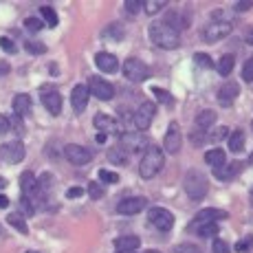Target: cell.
Returning a JSON list of instances; mask_svg holds the SVG:
<instances>
[{
	"instance_id": "obj_13",
	"label": "cell",
	"mask_w": 253,
	"mask_h": 253,
	"mask_svg": "<svg viewBox=\"0 0 253 253\" xmlns=\"http://www.w3.org/2000/svg\"><path fill=\"white\" fill-rule=\"evenodd\" d=\"M64 154H66V159H69L73 165H86V163H90V159H92L90 150L84 148V145H77V143H69V145H66Z\"/></svg>"
},
{
	"instance_id": "obj_49",
	"label": "cell",
	"mask_w": 253,
	"mask_h": 253,
	"mask_svg": "<svg viewBox=\"0 0 253 253\" xmlns=\"http://www.w3.org/2000/svg\"><path fill=\"white\" fill-rule=\"evenodd\" d=\"M82 194H84V192H82L80 187H71V189H69V194H66V196H69V198H80Z\"/></svg>"
},
{
	"instance_id": "obj_57",
	"label": "cell",
	"mask_w": 253,
	"mask_h": 253,
	"mask_svg": "<svg viewBox=\"0 0 253 253\" xmlns=\"http://www.w3.org/2000/svg\"><path fill=\"white\" fill-rule=\"evenodd\" d=\"M251 165H253V154H251Z\"/></svg>"
},
{
	"instance_id": "obj_37",
	"label": "cell",
	"mask_w": 253,
	"mask_h": 253,
	"mask_svg": "<svg viewBox=\"0 0 253 253\" xmlns=\"http://www.w3.org/2000/svg\"><path fill=\"white\" fill-rule=\"evenodd\" d=\"M194 60H196V64L203 66V69H211V66H213L211 57L205 55V53H196V55H194Z\"/></svg>"
},
{
	"instance_id": "obj_19",
	"label": "cell",
	"mask_w": 253,
	"mask_h": 253,
	"mask_svg": "<svg viewBox=\"0 0 253 253\" xmlns=\"http://www.w3.org/2000/svg\"><path fill=\"white\" fill-rule=\"evenodd\" d=\"M115 247H117V253L126 251V253H134L141 247V240L137 236H119L115 240Z\"/></svg>"
},
{
	"instance_id": "obj_2",
	"label": "cell",
	"mask_w": 253,
	"mask_h": 253,
	"mask_svg": "<svg viewBox=\"0 0 253 253\" xmlns=\"http://www.w3.org/2000/svg\"><path fill=\"white\" fill-rule=\"evenodd\" d=\"M163 165H165L163 150L157 148V145H148V150L143 152V159H141V163H139L141 178H145V181L154 178L163 169Z\"/></svg>"
},
{
	"instance_id": "obj_56",
	"label": "cell",
	"mask_w": 253,
	"mask_h": 253,
	"mask_svg": "<svg viewBox=\"0 0 253 253\" xmlns=\"http://www.w3.org/2000/svg\"><path fill=\"white\" fill-rule=\"evenodd\" d=\"M251 205H253V194H251Z\"/></svg>"
},
{
	"instance_id": "obj_27",
	"label": "cell",
	"mask_w": 253,
	"mask_h": 253,
	"mask_svg": "<svg viewBox=\"0 0 253 253\" xmlns=\"http://www.w3.org/2000/svg\"><path fill=\"white\" fill-rule=\"evenodd\" d=\"M205 161L209 165H213V168H218V165H222L227 161V157H225V152H222L220 148H213V150H209V152L205 154Z\"/></svg>"
},
{
	"instance_id": "obj_31",
	"label": "cell",
	"mask_w": 253,
	"mask_h": 253,
	"mask_svg": "<svg viewBox=\"0 0 253 253\" xmlns=\"http://www.w3.org/2000/svg\"><path fill=\"white\" fill-rule=\"evenodd\" d=\"M231 71H233V55H222L220 60H218V73H220L222 77H227Z\"/></svg>"
},
{
	"instance_id": "obj_4",
	"label": "cell",
	"mask_w": 253,
	"mask_h": 253,
	"mask_svg": "<svg viewBox=\"0 0 253 253\" xmlns=\"http://www.w3.org/2000/svg\"><path fill=\"white\" fill-rule=\"evenodd\" d=\"M231 29H233V24L229 20H211L203 27L201 38L205 42H218V40H222V38L229 36Z\"/></svg>"
},
{
	"instance_id": "obj_41",
	"label": "cell",
	"mask_w": 253,
	"mask_h": 253,
	"mask_svg": "<svg viewBox=\"0 0 253 253\" xmlns=\"http://www.w3.org/2000/svg\"><path fill=\"white\" fill-rule=\"evenodd\" d=\"M213 253H231V249H229V245H227L225 240L216 238V240H213Z\"/></svg>"
},
{
	"instance_id": "obj_11",
	"label": "cell",
	"mask_w": 253,
	"mask_h": 253,
	"mask_svg": "<svg viewBox=\"0 0 253 253\" xmlns=\"http://www.w3.org/2000/svg\"><path fill=\"white\" fill-rule=\"evenodd\" d=\"M40 97H42V104L46 106V110L51 115H60L62 113V95L53 88V86H42Z\"/></svg>"
},
{
	"instance_id": "obj_50",
	"label": "cell",
	"mask_w": 253,
	"mask_h": 253,
	"mask_svg": "<svg viewBox=\"0 0 253 253\" xmlns=\"http://www.w3.org/2000/svg\"><path fill=\"white\" fill-rule=\"evenodd\" d=\"M253 2H238L236 4V11H247V9H251Z\"/></svg>"
},
{
	"instance_id": "obj_23",
	"label": "cell",
	"mask_w": 253,
	"mask_h": 253,
	"mask_svg": "<svg viewBox=\"0 0 253 253\" xmlns=\"http://www.w3.org/2000/svg\"><path fill=\"white\" fill-rule=\"evenodd\" d=\"M13 110H16L18 117H27L29 113H31V97L24 95V92L16 95L13 97Z\"/></svg>"
},
{
	"instance_id": "obj_8",
	"label": "cell",
	"mask_w": 253,
	"mask_h": 253,
	"mask_svg": "<svg viewBox=\"0 0 253 253\" xmlns=\"http://www.w3.org/2000/svg\"><path fill=\"white\" fill-rule=\"evenodd\" d=\"M225 216L227 213L220 211V209H203V211H198L196 218L189 222L187 229L196 233L198 229H203V227H207V225H216V220H220V218H225Z\"/></svg>"
},
{
	"instance_id": "obj_28",
	"label": "cell",
	"mask_w": 253,
	"mask_h": 253,
	"mask_svg": "<svg viewBox=\"0 0 253 253\" xmlns=\"http://www.w3.org/2000/svg\"><path fill=\"white\" fill-rule=\"evenodd\" d=\"M108 159L113 163H117V165H126V161H128V152H126L121 145H117V148H113L108 152Z\"/></svg>"
},
{
	"instance_id": "obj_10",
	"label": "cell",
	"mask_w": 253,
	"mask_h": 253,
	"mask_svg": "<svg viewBox=\"0 0 253 253\" xmlns=\"http://www.w3.org/2000/svg\"><path fill=\"white\" fill-rule=\"evenodd\" d=\"M119 145L126 152H139V150H148V139L141 132H124L119 137Z\"/></svg>"
},
{
	"instance_id": "obj_46",
	"label": "cell",
	"mask_w": 253,
	"mask_h": 253,
	"mask_svg": "<svg viewBox=\"0 0 253 253\" xmlns=\"http://www.w3.org/2000/svg\"><path fill=\"white\" fill-rule=\"evenodd\" d=\"M174 253H201V249L194 245H178L176 249H174Z\"/></svg>"
},
{
	"instance_id": "obj_6",
	"label": "cell",
	"mask_w": 253,
	"mask_h": 253,
	"mask_svg": "<svg viewBox=\"0 0 253 253\" xmlns=\"http://www.w3.org/2000/svg\"><path fill=\"white\" fill-rule=\"evenodd\" d=\"M124 75L130 82H145L150 77V69L145 62L137 60V57H130L124 62Z\"/></svg>"
},
{
	"instance_id": "obj_40",
	"label": "cell",
	"mask_w": 253,
	"mask_h": 253,
	"mask_svg": "<svg viewBox=\"0 0 253 253\" xmlns=\"http://www.w3.org/2000/svg\"><path fill=\"white\" fill-rule=\"evenodd\" d=\"M88 194H90V198L99 201V198L104 196V187H101L99 183H90V185H88Z\"/></svg>"
},
{
	"instance_id": "obj_39",
	"label": "cell",
	"mask_w": 253,
	"mask_h": 253,
	"mask_svg": "<svg viewBox=\"0 0 253 253\" xmlns=\"http://www.w3.org/2000/svg\"><path fill=\"white\" fill-rule=\"evenodd\" d=\"M42 24H44V22H42L40 18H33V16L24 20V27H27L29 31H40V29H42Z\"/></svg>"
},
{
	"instance_id": "obj_25",
	"label": "cell",
	"mask_w": 253,
	"mask_h": 253,
	"mask_svg": "<svg viewBox=\"0 0 253 253\" xmlns=\"http://www.w3.org/2000/svg\"><path fill=\"white\" fill-rule=\"evenodd\" d=\"M95 128H99V130H101V134L113 132V130L117 128V121H115L110 115L99 113V115H95Z\"/></svg>"
},
{
	"instance_id": "obj_20",
	"label": "cell",
	"mask_w": 253,
	"mask_h": 253,
	"mask_svg": "<svg viewBox=\"0 0 253 253\" xmlns=\"http://www.w3.org/2000/svg\"><path fill=\"white\" fill-rule=\"evenodd\" d=\"M238 84L236 82H229V84H225L220 90H218V101H220L222 106H231L233 104V99L238 97Z\"/></svg>"
},
{
	"instance_id": "obj_29",
	"label": "cell",
	"mask_w": 253,
	"mask_h": 253,
	"mask_svg": "<svg viewBox=\"0 0 253 253\" xmlns=\"http://www.w3.org/2000/svg\"><path fill=\"white\" fill-rule=\"evenodd\" d=\"M7 222H9L11 227H16V229L20 231V233H27V231H29V227H27V222H24V216H22V213H9V216H7Z\"/></svg>"
},
{
	"instance_id": "obj_43",
	"label": "cell",
	"mask_w": 253,
	"mask_h": 253,
	"mask_svg": "<svg viewBox=\"0 0 253 253\" xmlns=\"http://www.w3.org/2000/svg\"><path fill=\"white\" fill-rule=\"evenodd\" d=\"M141 7H143V4H141L139 0H128V2H126V11L132 13V16H134V13H139V11H141Z\"/></svg>"
},
{
	"instance_id": "obj_26",
	"label": "cell",
	"mask_w": 253,
	"mask_h": 253,
	"mask_svg": "<svg viewBox=\"0 0 253 253\" xmlns=\"http://www.w3.org/2000/svg\"><path fill=\"white\" fill-rule=\"evenodd\" d=\"M229 150L233 154H240L245 150V134H242V130H233L229 134Z\"/></svg>"
},
{
	"instance_id": "obj_30",
	"label": "cell",
	"mask_w": 253,
	"mask_h": 253,
	"mask_svg": "<svg viewBox=\"0 0 253 253\" xmlns=\"http://www.w3.org/2000/svg\"><path fill=\"white\" fill-rule=\"evenodd\" d=\"M40 20L44 22V24H48V27H57V13H55V9L53 7H42L40 9Z\"/></svg>"
},
{
	"instance_id": "obj_15",
	"label": "cell",
	"mask_w": 253,
	"mask_h": 253,
	"mask_svg": "<svg viewBox=\"0 0 253 253\" xmlns=\"http://www.w3.org/2000/svg\"><path fill=\"white\" fill-rule=\"evenodd\" d=\"M88 86L84 84H77L75 88L71 92V104H73V110H75V115H82L86 110V106H88Z\"/></svg>"
},
{
	"instance_id": "obj_16",
	"label": "cell",
	"mask_w": 253,
	"mask_h": 253,
	"mask_svg": "<svg viewBox=\"0 0 253 253\" xmlns=\"http://www.w3.org/2000/svg\"><path fill=\"white\" fill-rule=\"evenodd\" d=\"M163 148L165 152L169 154H176L178 150H181V128H178V124H169L168 132H165V139H163Z\"/></svg>"
},
{
	"instance_id": "obj_48",
	"label": "cell",
	"mask_w": 253,
	"mask_h": 253,
	"mask_svg": "<svg viewBox=\"0 0 253 253\" xmlns=\"http://www.w3.org/2000/svg\"><path fill=\"white\" fill-rule=\"evenodd\" d=\"M227 137H229V130H227V128H218L216 132L211 134V141H220V139H227Z\"/></svg>"
},
{
	"instance_id": "obj_9",
	"label": "cell",
	"mask_w": 253,
	"mask_h": 253,
	"mask_svg": "<svg viewBox=\"0 0 253 253\" xmlns=\"http://www.w3.org/2000/svg\"><path fill=\"white\" fill-rule=\"evenodd\" d=\"M88 92H92V95L97 97V99L101 101H108L115 97V88L110 82L101 80V77H90L88 80Z\"/></svg>"
},
{
	"instance_id": "obj_22",
	"label": "cell",
	"mask_w": 253,
	"mask_h": 253,
	"mask_svg": "<svg viewBox=\"0 0 253 253\" xmlns=\"http://www.w3.org/2000/svg\"><path fill=\"white\" fill-rule=\"evenodd\" d=\"M165 24H169V27L174 29V31H181V29H187L189 27V18L187 16H183V13H178V11H169L168 13V18L163 20Z\"/></svg>"
},
{
	"instance_id": "obj_53",
	"label": "cell",
	"mask_w": 253,
	"mask_h": 253,
	"mask_svg": "<svg viewBox=\"0 0 253 253\" xmlns=\"http://www.w3.org/2000/svg\"><path fill=\"white\" fill-rule=\"evenodd\" d=\"M9 205V201H7V196H0V207H7Z\"/></svg>"
},
{
	"instance_id": "obj_5",
	"label": "cell",
	"mask_w": 253,
	"mask_h": 253,
	"mask_svg": "<svg viewBox=\"0 0 253 253\" xmlns=\"http://www.w3.org/2000/svg\"><path fill=\"white\" fill-rule=\"evenodd\" d=\"M148 222L159 231H169L174 227V216L165 207H152L148 211Z\"/></svg>"
},
{
	"instance_id": "obj_7",
	"label": "cell",
	"mask_w": 253,
	"mask_h": 253,
	"mask_svg": "<svg viewBox=\"0 0 253 253\" xmlns=\"http://www.w3.org/2000/svg\"><path fill=\"white\" fill-rule=\"evenodd\" d=\"M154 115H157V106H154L152 101H143V104L134 110V117H132L134 128L141 130V132L148 130L150 124H152V119H154Z\"/></svg>"
},
{
	"instance_id": "obj_21",
	"label": "cell",
	"mask_w": 253,
	"mask_h": 253,
	"mask_svg": "<svg viewBox=\"0 0 253 253\" xmlns=\"http://www.w3.org/2000/svg\"><path fill=\"white\" fill-rule=\"evenodd\" d=\"M213 124H216V113L213 110H201L196 115V130H201V132H207Z\"/></svg>"
},
{
	"instance_id": "obj_38",
	"label": "cell",
	"mask_w": 253,
	"mask_h": 253,
	"mask_svg": "<svg viewBox=\"0 0 253 253\" xmlns=\"http://www.w3.org/2000/svg\"><path fill=\"white\" fill-rule=\"evenodd\" d=\"M242 80H245V82H253V57H251V60H247L245 66H242Z\"/></svg>"
},
{
	"instance_id": "obj_58",
	"label": "cell",
	"mask_w": 253,
	"mask_h": 253,
	"mask_svg": "<svg viewBox=\"0 0 253 253\" xmlns=\"http://www.w3.org/2000/svg\"><path fill=\"white\" fill-rule=\"evenodd\" d=\"M27 253H38V251H27Z\"/></svg>"
},
{
	"instance_id": "obj_1",
	"label": "cell",
	"mask_w": 253,
	"mask_h": 253,
	"mask_svg": "<svg viewBox=\"0 0 253 253\" xmlns=\"http://www.w3.org/2000/svg\"><path fill=\"white\" fill-rule=\"evenodd\" d=\"M150 40L154 42L157 46L161 48H178L181 44V36H178V31H174L169 24H165L163 20H157L150 24Z\"/></svg>"
},
{
	"instance_id": "obj_34",
	"label": "cell",
	"mask_w": 253,
	"mask_h": 253,
	"mask_svg": "<svg viewBox=\"0 0 253 253\" xmlns=\"http://www.w3.org/2000/svg\"><path fill=\"white\" fill-rule=\"evenodd\" d=\"M152 92H154V97H157L159 101H163V104H168V106L174 104V97L169 95V92H165L163 88H152Z\"/></svg>"
},
{
	"instance_id": "obj_3",
	"label": "cell",
	"mask_w": 253,
	"mask_h": 253,
	"mask_svg": "<svg viewBox=\"0 0 253 253\" xmlns=\"http://www.w3.org/2000/svg\"><path fill=\"white\" fill-rule=\"evenodd\" d=\"M207 178L203 176V172H198V169H189L187 174H185V192H187V196L192 198V201H203V198L207 196Z\"/></svg>"
},
{
	"instance_id": "obj_14",
	"label": "cell",
	"mask_w": 253,
	"mask_h": 253,
	"mask_svg": "<svg viewBox=\"0 0 253 253\" xmlns=\"http://www.w3.org/2000/svg\"><path fill=\"white\" fill-rule=\"evenodd\" d=\"M145 207H148V201H145L143 196H130V198H124V201L117 205V211H119L121 216H134V213L143 211Z\"/></svg>"
},
{
	"instance_id": "obj_35",
	"label": "cell",
	"mask_w": 253,
	"mask_h": 253,
	"mask_svg": "<svg viewBox=\"0 0 253 253\" xmlns=\"http://www.w3.org/2000/svg\"><path fill=\"white\" fill-rule=\"evenodd\" d=\"M251 247H253V238H242V240H238L236 242V251L238 253H249L251 251Z\"/></svg>"
},
{
	"instance_id": "obj_55",
	"label": "cell",
	"mask_w": 253,
	"mask_h": 253,
	"mask_svg": "<svg viewBox=\"0 0 253 253\" xmlns=\"http://www.w3.org/2000/svg\"><path fill=\"white\" fill-rule=\"evenodd\" d=\"M145 253H161V251H145Z\"/></svg>"
},
{
	"instance_id": "obj_24",
	"label": "cell",
	"mask_w": 253,
	"mask_h": 253,
	"mask_svg": "<svg viewBox=\"0 0 253 253\" xmlns=\"http://www.w3.org/2000/svg\"><path fill=\"white\" fill-rule=\"evenodd\" d=\"M216 169V176L220 178V181H231L233 176L238 174V169H240V163H222V165H218V168H213Z\"/></svg>"
},
{
	"instance_id": "obj_36",
	"label": "cell",
	"mask_w": 253,
	"mask_h": 253,
	"mask_svg": "<svg viewBox=\"0 0 253 253\" xmlns=\"http://www.w3.org/2000/svg\"><path fill=\"white\" fill-rule=\"evenodd\" d=\"M24 48H27L29 53H33V55H40V53H44V51H46L44 44H40V42H33V40L24 42Z\"/></svg>"
},
{
	"instance_id": "obj_47",
	"label": "cell",
	"mask_w": 253,
	"mask_h": 253,
	"mask_svg": "<svg viewBox=\"0 0 253 253\" xmlns=\"http://www.w3.org/2000/svg\"><path fill=\"white\" fill-rule=\"evenodd\" d=\"M7 130H11V119H7L4 115H0V134H4Z\"/></svg>"
},
{
	"instance_id": "obj_17",
	"label": "cell",
	"mask_w": 253,
	"mask_h": 253,
	"mask_svg": "<svg viewBox=\"0 0 253 253\" xmlns=\"http://www.w3.org/2000/svg\"><path fill=\"white\" fill-rule=\"evenodd\" d=\"M20 187H22V196L27 198V201H33V198H38V194H40V183H38V178L33 176V172L22 174Z\"/></svg>"
},
{
	"instance_id": "obj_45",
	"label": "cell",
	"mask_w": 253,
	"mask_h": 253,
	"mask_svg": "<svg viewBox=\"0 0 253 253\" xmlns=\"http://www.w3.org/2000/svg\"><path fill=\"white\" fill-rule=\"evenodd\" d=\"M205 139H207V132H201V130H194V132H192V143L196 145V148H198V145H203V141H205Z\"/></svg>"
},
{
	"instance_id": "obj_33",
	"label": "cell",
	"mask_w": 253,
	"mask_h": 253,
	"mask_svg": "<svg viewBox=\"0 0 253 253\" xmlns=\"http://www.w3.org/2000/svg\"><path fill=\"white\" fill-rule=\"evenodd\" d=\"M143 9H145V13L154 16V13H159L161 9H165V2H163V0H157V2H154V0H150V2L143 4Z\"/></svg>"
},
{
	"instance_id": "obj_12",
	"label": "cell",
	"mask_w": 253,
	"mask_h": 253,
	"mask_svg": "<svg viewBox=\"0 0 253 253\" xmlns=\"http://www.w3.org/2000/svg\"><path fill=\"white\" fill-rule=\"evenodd\" d=\"M0 159H2L4 163H20L24 159V145L20 141H9V143H4L2 148H0Z\"/></svg>"
},
{
	"instance_id": "obj_18",
	"label": "cell",
	"mask_w": 253,
	"mask_h": 253,
	"mask_svg": "<svg viewBox=\"0 0 253 253\" xmlns=\"http://www.w3.org/2000/svg\"><path fill=\"white\" fill-rule=\"evenodd\" d=\"M95 64H97V69L104 73H117V69H119V60H117L113 53H97Z\"/></svg>"
},
{
	"instance_id": "obj_54",
	"label": "cell",
	"mask_w": 253,
	"mask_h": 253,
	"mask_svg": "<svg viewBox=\"0 0 253 253\" xmlns=\"http://www.w3.org/2000/svg\"><path fill=\"white\" fill-rule=\"evenodd\" d=\"M4 185H7V181H4V178H2V176H0V189H2V187H4Z\"/></svg>"
},
{
	"instance_id": "obj_42",
	"label": "cell",
	"mask_w": 253,
	"mask_h": 253,
	"mask_svg": "<svg viewBox=\"0 0 253 253\" xmlns=\"http://www.w3.org/2000/svg\"><path fill=\"white\" fill-rule=\"evenodd\" d=\"M201 238H207V236H216L218 233V225H207V227H203V229H198L196 231Z\"/></svg>"
},
{
	"instance_id": "obj_59",
	"label": "cell",
	"mask_w": 253,
	"mask_h": 253,
	"mask_svg": "<svg viewBox=\"0 0 253 253\" xmlns=\"http://www.w3.org/2000/svg\"><path fill=\"white\" fill-rule=\"evenodd\" d=\"M121 253H126V251H121Z\"/></svg>"
},
{
	"instance_id": "obj_44",
	"label": "cell",
	"mask_w": 253,
	"mask_h": 253,
	"mask_svg": "<svg viewBox=\"0 0 253 253\" xmlns=\"http://www.w3.org/2000/svg\"><path fill=\"white\" fill-rule=\"evenodd\" d=\"M0 46H2V51H7V53H16V44H13L11 38H0Z\"/></svg>"
},
{
	"instance_id": "obj_51",
	"label": "cell",
	"mask_w": 253,
	"mask_h": 253,
	"mask_svg": "<svg viewBox=\"0 0 253 253\" xmlns=\"http://www.w3.org/2000/svg\"><path fill=\"white\" fill-rule=\"evenodd\" d=\"M4 73H9V64L7 62H0V75H4Z\"/></svg>"
},
{
	"instance_id": "obj_52",
	"label": "cell",
	"mask_w": 253,
	"mask_h": 253,
	"mask_svg": "<svg viewBox=\"0 0 253 253\" xmlns=\"http://www.w3.org/2000/svg\"><path fill=\"white\" fill-rule=\"evenodd\" d=\"M97 143H99V145H101V143H106V134H101V132L97 134Z\"/></svg>"
},
{
	"instance_id": "obj_32",
	"label": "cell",
	"mask_w": 253,
	"mask_h": 253,
	"mask_svg": "<svg viewBox=\"0 0 253 253\" xmlns=\"http://www.w3.org/2000/svg\"><path fill=\"white\" fill-rule=\"evenodd\" d=\"M99 181L108 183V185H115V183H119V174L110 172V169H99Z\"/></svg>"
}]
</instances>
